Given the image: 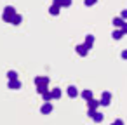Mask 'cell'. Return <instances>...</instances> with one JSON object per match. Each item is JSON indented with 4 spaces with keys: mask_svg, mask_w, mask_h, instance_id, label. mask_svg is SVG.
<instances>
[{
    "mask_svg": "<svg viewBox=\"0 0 127 125\" xmlns=\"http://www.w3.org/2000/svg\"><path fill=\"white\" fill-rule=\"evenodd\" d=\"M16 14H18V12H16V9L9 5V7H5V9H4L2 18H4V21H5V23H12V19H14V16H16Z\"/></svg>",
    "mask_w": 127,
    "mask_h": 125,
    "instance_id": "1",
    "label": "cell"
},
{
    "mask_svg": "<svg viewBox=\"0 0 127 125\" xmlns=\"http://www.w3.org/2000/svg\"><path fill=\"white\" fill-rule=\"evenodd\" d=\"M75 50H77V54H78V56L85 57V56L89 54V50H91V49H89L85 44H80V45H77V47H75Z\"/></svg>",
    "mask_w": 127,
    "mask_h": 125,
    "instance_id": "2",
    "label": "cell"
},
{
    "mask_svg": "<svg viewBox=\"0 0 127 125\" xmlns=\"http://www.w3.org/2000/svg\"><path fill=\"white\" fill-rule=\"evenodd\" d=\"M101 106H110V101H111V94L110 92H103L101 94Z\"/></svg>",
    "mask_w": 127,
    "mask_h": 125,
    "instance_id": "3",
    "label": "cell"
},
{
    "mask_svg": "<svg viewBox=\"0 0 127 125\" xmlns=\"http://www.w3.org/2000/svg\"><path fill=\"white\" fill-rule=\"evenodd\" d=\"M35 85L40 87V85H49V76H37L35 78Z\"/></svg>",
    "mask_w": 127,
    "mask_h": 125,
    "instance_id": "4",
    "label": "cell"
},
{
    "mask_svg": "<svg viewBox=\"0 0 127 125\" xmlns=\"http://www.w3.org/2000/svg\"><path fill=\"white\" fill-rule=\"evenodd\" d=\"M51 111H52V104H51V102H44L42 108H40V113H42V115H49Z\"/></svg>",
    "mask_w": 127,
    "mask_h": 125,
    "instance_id": "5",
    "label": "cell"
},
{
    "mask_svg": "<svg viewBox=\"0 0 127 125\" xmlns=\"http://www.w3.org/2000/svg\"><path fill=\"white\" fill-rule=\"evenodd\" d=\"M9 89L19 90V89H21V82H19V80H9Z\"/></svg>",
    "mask_w": 127,
    "mask_h": 125,
    "instance_id": "6",
    "label": "cell"
},
{
    "mask_svg": "<svg viewBox=\"0 0 127 125\" xmlns=\"http://www.w3.org/2000/svg\"><path fill=\"white\" fill-rule=\"evenodd\" d=\"M87 106H89V109H97V108L101 106V101H96V99H91V101H87Z\"/></svg>",
    "mask_w": 127,
    "mask_h": 125,
    "instance_id": "7",
    "label": "cell"
},
{
    "mask_svg": "<svg viewBox=\"0 0 127 125\" xmlns=\"http://www.w3.org/2000/svg\"><path fill=\"white\" fill-rule=\"evenodd\" d=\"M111 23H113V26H120V28H122V26L125 25V19H124L122 16H118V18H113Z\"/></svg>",
    "mask_w": 127,
    "mask_h": 125,
    "instance_id": "8",
    "label": "cell"
},
{
    "mask_svg": "<svg viewBox=\"0 0 127 125\" xmlns=\"http://www.w3.org/2000/svg\"><path fill=\"white\" fill-rule=\"evenodd\" d=\"M80 96H82L85 101H91V99H94V97H92V90H89V89L82 90V92H80Z\"/></svg>",
    "mask_w": 127,
    "mask_h": 125,
    "instance_id": "9",
    "label": "cell"
},
{
    "mask_svg": "<svg viewBox=\"0 0 127 125\" xmlns=\"http://www.w3.org/2000/svg\"><path fill=\"white\" fill-rule=\"evenodd\" d=\"M59 11H61V7L52 4V5H51V9H49V14H51V16H58V14H59Z\"/></svg>",
    "mask_w": 127,
    "mask_h": 125,
    "instance_id": "10",
    "label": "cell"
},
{
    "mask_svg": "<svg viewBox=\"0 0 127 125\" xmlns=\"http://www.w3.org/2000/svg\"><path fill=\"white\" fill-rule=\"evenodd\" d=\"M68 96L73 99V97H77L78 96V90H77V87H73V85H70L68 87Z\"/></svg>",
    "mask_w": 127,
    "mask_h": 125,
    "instance_id": "11",
    "label": "cell"
},
{
    "mask_svg": "<svg viewBox=\"0 0 127 125\" xmlns=\"http://www.w3.org/2000/svg\"><path fill=\"white\" fill-rule=\"evenodd\" d=\"M89 49H92V44H94V35H87L85 37V42H84Z\"/></svg>",
    "mask_w": 127,
    "mask_h": 125,
    "instance_id": "12",
    "label": "cell"
},
{
    "mask_svg": "<svg viewBox=\"0 0 127 125\" xmlns=\"http://www.w3.org/2000/svg\"><path fill=\"white\" fill-rule=\"evenodd\" d=\"M124 35H125V33H124V31H122V30H115V31H113V33H111V37H113V38H115V40H120V38H122V37H124Z\"/></svg>",
    "mask_w": 127,
    "mask_h": 125,
    "instance_id": "13",
    "label": "cell"
},
{
    "mask_svg": "<svg viewBox=\"0 0 127 125\" xmlns=\"http://www.w3.org/2000/svg\"><path fill=\"white\" fill-rule=\"evenodd\" d=\"M7 78H9V80H18V73L11 70V71H7Z\"/></svg>",
    "mask_w": 127,
    "mask_h": 125,
    "instance_id": "14",
    "label": "cell"
},
{
    "mask_svg": "<svg viewBox=\"0 0 127 125\" xmlns=\"http://www.w3.org/2000/svg\"><path fill=\"white\" fill-rule=\"evenodd\" d=\"M51 94H52V99H59V97H61V90H59V89H52Z\"/></svg>",
    "mask_w": 127,
    "mask_h": 125,
    "instance_id": "15",
    "label": "cell"
},
{
    "mask_svg": "<svg viewBox=\"0 0 127 125\" xmlns=\"http://www.w3.org/2000/svg\"><path fill=\"white\" fill-rule=\"evenodd\" d=\"M42 97H44V101H45V102H49V101L52 99V94H51L49 90H45V92L42 94Z\"/></svg>",
    "mask_w": 127,
    "mask_h": 125,
    "instance_id": "16",
    "label": "cell"
},
{
    "mask_svg": "<svg viewBox=\"0 0 127 125\" xmlns=\"http://www.w3.org/2000/svg\"><path fill=\"white\" fill-rule=\"evenodd\" d=\"M103 118H104V116H103L101 113H94V116H92V120H94L96 123H99V122H103Z\"/></svg>",
    "mask_w": 127,
    "mask_h": 125,
    "instance_id": "17",
    "label": "cell"
},
{
    "mask_svg": "<svg viewBox=\"0 0 127 125\" xmlns=\"http://www.w3.org/2000/svg\"><path fill=\"white\" fill-rule=\"evenodd\" d=\"M21 21H23V18H21L19 14H16L14 19H12V25H21Z\"/></svg>",
    "mask_w": 127,
    "mask_h": 125,
    "instance_id": "18",
    "label": "cell"
},
{
    "mask_svg": "<svg viewBox=\"0 0 127 125\" xmlns=\"http://www.w3.org/2000/svg\"><path fill=\"white\" fill-rule=\"evenodd\" d=\"M45 90H49V89H47V85H40V87H37V92H38L40 96H42Z\"/></svg>",
    "mask_w": 127,
    "mask_h": 125,
    "instance_id": "19",
    "label": "cell"
},
{
    "mask_svg": "<svg viewBox=\"0 0 127 125\" xmlns=\"http://www.w3.org/2000/svg\"><path fill=\"white\" fill-rule=\"evenodd\" d=\"M96 2H97V0H85V5H87V7H91V5H94Z\"/></svg>",
    "mask_w": 127,
    "mask_h": 125,
    "instance_id": "20",
    "label": "cell"
},
{
    "mask_svg": "<svg viewBox=\"0 0 127 125\" xmlns=\"http://www.w3.org/2000/svg\"><path fill=\"white\" fill-rule=\"evenodd\" d=\"M71 5V0H63V7H70Z\"/></svg>",
    "mask_w": 127,
    "mask_h": 125,
    "instance_id": "21",
    "label": "cell"
},
{
    "mask_svg": "<svg viewBox=\"0 0 127 125\" xmlns=\"http://www.w3.org/2000/svg\"><path fill=\"white\" fill-rule=\"evenodd\" d=\"M94 113H96V109H87V116H94Z\"/></svg>",
    "mask_w": 127,
    "mask_h": 125,
    "instance_id": "22",
    "label": "cell"
},
{
    "mask_svg": "<svg viewBox=\"0 0 127 125\" xmlns=\"http://www.w3.org/2000/svg\"><path fill=\"white\" fill-rule=\"evenodd\" d=\"M111 125H124V122H122V120H120V118H118V120H115V122H113V123H111Z\"/></svg>",
    "mask_w": 127,
    "mask_h": 125,
    "instance_id": "23",
    "label": "cell"
},
{
    "mask_svg": "<svg viewBox=\"0 0 127 125\" xmlns=\"http://www.w3.org/2000/svg\"><path fill=\"white\" fill-rule=\"evenodd\" d=\"M54 5H59V7H63V0H54Z\"/></svg>",
    "mask_w": 127,
    "mask_h": 125,
    "instance_id": "24",
    "label": "cell"
},
{
    "mask_svg": "<svg viewBox=\"0 0 127 125\" xmlns=\"http://www.w3.org/2000/svg\"><path fill=\"white\" fill-rule=\"evenodd\" d=\"M120 56H122V59H127V50H122V54H120Z\"/></svg>",
    "mask_w": 127,
    "mask_h": 125,
    "instance_id": "25",
    "label": "cell"
},
{
    "mask_svg": "<svg viewBox=\"0 0 127 125\" xmlns=\"http://www.w3.org/2000/svg\"><path fill=\"white\" fill-rule=\"evenodd\" d=\"M120 16H122L124 19H127V11H122V14H120Z\"/></svg>",
    "mask_w": 127,
    "mask_h": 125,
    "instance_id": "26",
    "label": "cell"
},
{
    "mask_svg": "<svg viewBox=\"0 0 127 125\" xmlns=\"http://www.w3.org/2000/svg\"><path fill=\"white\" fill-rule=\"evenodd\" d=\"M122 31H124V33H127V23H125V25L122 26Z\"/></svg>",
    "mask_w": 127,
    "mask_h": 125,
    "instance_id": "27",
    "label": "cell"
}]
</instances>
